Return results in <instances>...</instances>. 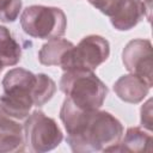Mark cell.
Wrapping results in <instances>:
<instances>
[{
    "label": "cell",
    "mask_w": 153,
    "mask_h": 153,
    "mask_svg": "<svg viewBox=\"0 0 153 153\" xmlns=\"http://www.w3.org/2000/svg\"><path fill=\"white\" fill-rule=\"evenodd\" d=\"M60 120L66 129V141L75 153L114 152L123 136L118 118L99 109L82 110L65 98Z\"/></svg>",
    "instance_id": "cell-1"
},
{
    "label": "cell",
    "mask_w": 153,
    "mask_h": 153,
    "mask_svg": "<svg viewBox=\"0 0 153 153\" xmlns=\"http://www.w3.org/2000/svg\"><path fill=\"white\" fill-rule=\"evenodd\" d=\"M36 84V74L16 67L2 78V96L0 97V111L5 115L24 122L33 106L32 92Z\"/></svg>",
    "instance_id": "cell-2"
},
{
    "label": "cell",
    "mask_w": 153,
    "mask_h": 153,
    "mask_svg": "<svg viewBox=\"0 0 153 153\" xmlns=\"http://www.w3.org/2000/svg\"><path fill=\"white\" fill-rule=\"evenodd\" d=\"M59 87L75 106L82 110L100 109L106 96V85L96 75L93 71L72 69L66 71Z\"/></svg>",
    "instance_id": "cell-3"
},
{
    "label": "cell",
    "mask_w": 153,
    "mask_h": 153,
    "mask_svg": "<svg viewBox=\"0 0 153 153\" xmlns=\"http://www.w3.org/2000/svg\"><path fill=\"white\" fill-rule=\"evenodd\" d=\"M20 26L26 35L33 38L51 39L66 33L67 18L59 7L31 5L23 10Z\"/></svg>",
    "instance_id": "cell-4"
},
{
    "label": "cell",
    "mask_w": 153,
    "mask_h": 153,
    "mask_svg": "<svg viewBox=\"0 0 153 153\" xmlns=\"http://www.w3.org/2000/svg\"><path fill=\"white\" fill-rule=\"evenodd\" d=\"M25 143L33 153H44L56 148L63 140L56 121L41 110H35L24 121Z\"/></svg>",
    "instance_id": "cell-5"
},
{
    "label": "cell",
    "mask_w": 153,
    "mask_h": 153,
    "mask_svg": "<svg viewBox=\"0 0 153 153\" xmlns=\"http://www.w3.org/2000/svg\"><path fill=\"white\" fill-rule=\"evenodd\" d=\"M110 56L109 42L99 35L85 36L66 55L61 68L63 72L72 69L94 71Z\"/></svg>",
    "instance_id": "cell-6"
},
{
    "label": "cell",
    "mask_w": 153,
    "mask_h": 153,
    "mask_svg": "<svg viewBox=\"0 0 153 153\" xmlns=\"http://www.w3.org/2000/svg\"><path fill=\"white\" fill-rule=\"evenodd\" d=\"M152 43L147 38L129 41L122 50V62L129 73L141 76L148 85H153L152 75Z\"/></svg>",
    "instance_id": "cell-7"
},
{
    "label": "cell",
    "mask_w": 153,
    "mask_h": 153,
    "mask_svg": "<svg viewBox=\"0 0 153 153\" xmlns=\"http://www.w3.org/2000/svg\"><path fill=\"white\" fill-rule=\"evenodd\" d=\"M25 148L24 122L0 111V153H18Z\"/></svg>",
    "instance_id": "cell-8"
},
{
    "label": "cell",
    "mask_w": 153,
    "mask_h": 153,
    "mask_svg": "<svg viewBox=\"0 0 153 153\" xmlns=\"http://www.w3.org/2000/svg\"><path fill=\"white\" fill-rule=\"evenodd\" d=\"M151 87L146 80L133 73L124 74L114 82V92L116 96L121 100L130 104L142 102L147 97Z\"/></svg>",
    "instance_id": "cell-9"
},
{
    "label": "cell",
    "mask_w": 153,
    "mask_h": 153,
    "mask_svg": "<svg viewBox=\"0 0 153 153\" xmlns=\"http://www.w3.org/2000/svg\"><path fill=\"white\" fill-rule=\"evenodd\" d=\"M152 131L143 127H129L114 152H151Z\"/></svg>",
    "instance_id": "cell-10"
},
{
    "label": "cell",
    "mask_w": 153,
    "mask_h": 153,
    "mask_svg": "<svg viewBox=\"0 0 153 153\" xmlns=\"http://www.w3.org/2000/svg\"><path fill=\"white\" fill-rule=\"evenodd\" d=\"M74 47L65 38H51L44 43L38 51V61L43 66H60L63 63L67 53Z\"/></svg>",
    "instance_id": "cell-11"
},
{
    "label": "cell",
    "mask_w": 153,
    "mask_h": 153,
    "mask_svg": "<svg viewBox=\"0 0 153 153\" xmlns=\"http://www.w3.org/2000/svg\"><path fill=\"white\" fill-rule=\"evenodd\" d=\"M146 18L145 7L140 0H128L123 8L110 18L111 25L118 31H128Z\"/></svg>",
    "instance_id": "cell-12"
},
{
    "label": "cell",
    "mask_w": 153,
    "mask_h": 153,
    "mask_svg": "<svg viewBox=\"0 0 153 153\" xmlns=\"http://www.w3.org/2000/svg\"><path fill=\"white\" fill-rule=\"evenodd\" d=\"M22 59V48L11 31L0 25V63L4 67L16 66Z\"/></svg>",
    "instance_id": "cell-13"
},
{
    "label": "cell",
    "mask_w": 153,
    "mask_h": 153,
    "mask_svg": "<svg viewBox=\"0 0 153 153\" xmlns=\"http://www.w3.org/2000/svg\"><path fill=\"white\" fill-rule=\"evenodd\" d=\"M56 92L55 81L44 73L36 74V84L32 92V102L33 106L41 108L47 104Z\"/></svg>",
    "instance_id": "cell-14"
},
{
    "label": "cell",
    "mask_w": 153,
    "mask_h": 153,
    "mask_svg": "<svg viewBox=\"0 0 153 153\" xmlns=\"http://www.w3.org/2000/svg\"><path fill=\"white\" fill-rule=\"evenodd\" d=\"M22 0H0V20L4 23H13L22 11Z\"/></svg>",
    "instance_id": "cell-15"
},
{
    "label": "cell",
    "mask_w": 153,
    "mask_h": 153,
    "mask_svg": "<svg viewBox=\"0 0 153 153\" xmlns=\"http://www.w3.org/2000/svg\"><path fill=\"white\" fill-rule=\"evenodd\" d=\"M87 1L93 7L99 10L103 14L111 18L123 8V6L128 0H87Z\"/></svg>",
    "instance_id": "cell-16"
},
{
    "label": "cell",
    "mask_w": 153,
    "mask_h": 153,
    "mask_svg": "<svg viewBox=\"0 0 153 153\" xmlns=\"http://www.w3.org/2000/svg\"><path fill=\"white\" fill-rule=\"evenodd\" d=\"M140 122L141 127L152 131L153 128V111H152V98H148L140 110Z\"/></svg>",
    "instance_id": "cell-17"
},
{
    "label": "cell",
    "mask_w": 153,
    "mask_h": 153,
    "mask_svg": "<svg viewBox=\"0 0 153 153\" xmlns=\"http://www.w3.org/2000/svg\"><path fill=\"white\" fill-rule=\"evenodd\" d=\"M140 2L145 7L146 19L148 20V23H151V19H152V2H153V0H140Z\"/></svg>",
    "instance_id": "cell-18"
},
{
    "label": "cell",
    "mask_w": 153,
    "mask_h": 153,
    "mask_svg": "<svg viewBox=\"0 0 153 153\" xmlns=\"http://www.w3.org/2000/svg\"><path fill=\"white\" fill-rule=\"evenodd\" d=\"M2 67H4V66H2V65H1V63H0V72H1V71H2Z\"/></svg>",
    "instance_id": "cell-19"
}]
</instances>
